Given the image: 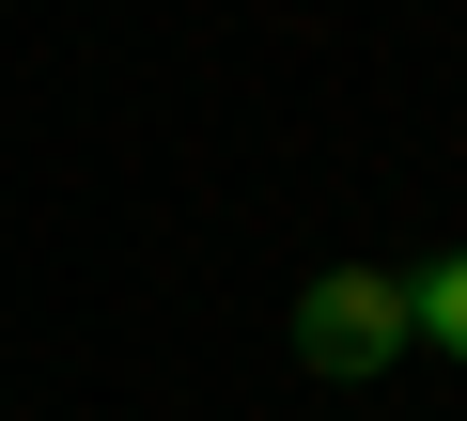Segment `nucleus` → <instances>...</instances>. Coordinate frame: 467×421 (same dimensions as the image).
<instances>
[{
  "label": "nucleus",
  "instance_id": "nucleus-1",
  "mask_svg": "<svg viewBox=\"0 0 467 421\" xmlns=\"http://www.w3.org/2000/svg\"><path fill=\"white\" fill-rule=\"evenodd\" d=\"M405 343H420V328H405V281H389V266H327V281L296 297V359H312V374H389Z\"/></svg>",
  "mask_w": 467,
  "mask_h": 421
},
{
  "label": "nucleus",
  "instance_id": "nucleus-2",
  "mask_svg": "<svg viewBox=\"0 0 467 421\" xmlns=\"http://www.w3.org/2000/svg\"><path fill=\"white\" fill-rule=\"evenodd\" d=\"M405 328H420V343H451V359H467V250H451V266H420V281H405Z\"/></svg>",
  "mask_w": 467,
  "mask_h": 421
}]
</instances>
